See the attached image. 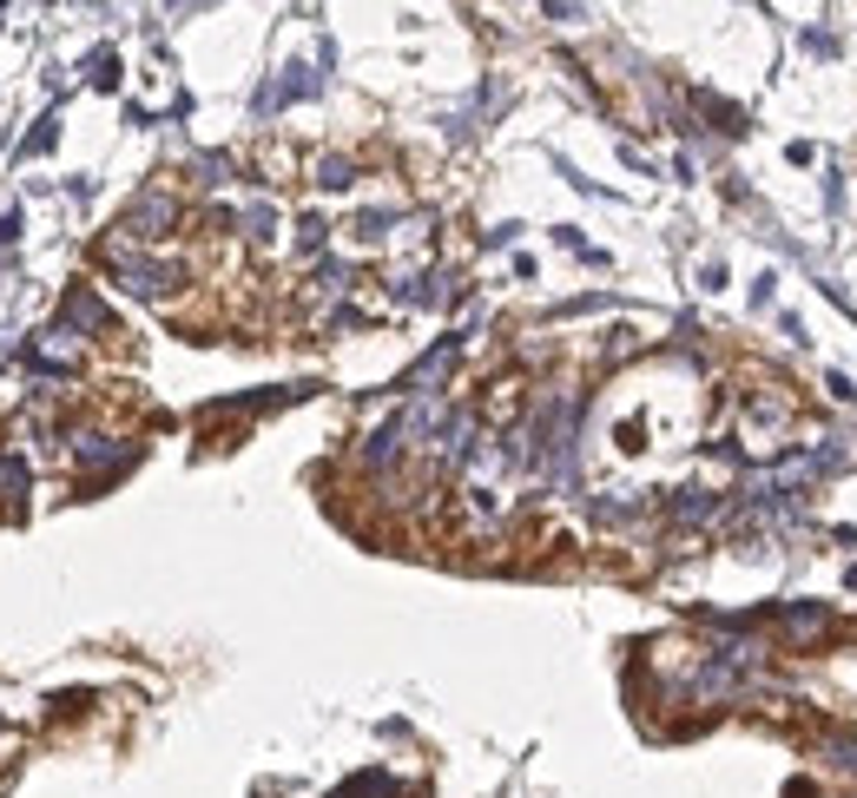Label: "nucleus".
Here are the masks:
<instances>
[]
</instances>
